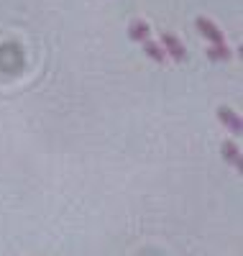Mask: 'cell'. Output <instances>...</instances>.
Instances as JSON below:
<instances>
[{
  "label": "cell",
  "instance_id": "7",
  "mask_svg": "<svg viewBox=\"0 0 243 256\" xmlns=\"http://www.w3.org/2000/svg\"><path fill=\"white\" fill-rule=\"evenodd\" d=\"M208 56H210V59H223V62H226V59H230V49H228L226 44L210 46V49H208Z\"/></svg>",
  "mask_w": 243,
  "mask_h": 256
},
{
  "label": "cell",
  "instance_id": "3",
  "mask_svg": "<svg viewBox=\"0 0 243 256\" xmlns=\"http://www.w3.org/2000/svg\"><path fill=\"white\" fill-rule=\"evenodd\" d=\"M218 118L223 120L230 131H236V134H240V128H243V123H240V118H238V113L236 110H230V108H220L218 110Z\"/></svg>",
  "mask_w": 243,
  "mask_h": 256
},
{
  "label": "cell",
  "instance_id": "6",
  "mask_svg": "<svg viewBox=\"0 0 243 256\" xmlns=\"http://www.w3.org/2000/svg\"><path fill=\"white\" fill-rule=\"evenodd\" d=\"M144 52L154 59V62H164L166 59V54H164V49H162V44H156V41H144Z\"/></svg>",
  "mask_w": 243,
  "mask_h": 256
},
{
  "label": "cell",
  "instance_id": "5",
  "mask_svg": "<svg viewBox=\"0 0 243 256\" xmlns=\"http://www.w3.org/2000/svg\"><path fill=\"white\" fill-rule=\"evenodd\" d=\"M223 156H226L230 164H236V169H240V148H238L233 141H226V144H223Z\"/></svg>",
  "mask_w": 243,
  "mask_h": 256
},
{
  "label": "cell",
  "instance_id": "1",
  "mask_svg": "<svg viewBox=\"0 0 243 256\" xmlns=\"http://www.w3.org/2000/svg\"><path fill=\"white\" fill-rule=\"evenodd\" d=\"M162 44H164V54H169L176 62H184L187 59V49L182 46V41L172 36V34H162Z\"/></svg>",
  "mask_w": 243,
  "mask_h": 256
},
{
  "label": "cell",
  "instance_id": "4",
  "mask_svg": "<svg viewBox=\"0 0 243 256\" xmlns=\"http://www.w3.org/2000/svg\"><path fill=\"white\" fill-rule=\"evenodd\" d=\"M128 36L134 41H141V44H144V41H148V36H151V28H148V24H144V20H134Z\"/></svg>",
  "mask_w": 243,
  "mask_h": 256
},
{
  "label": "cell",
  "instance_id": "2",
  "mask_svg": "<svg viewBox=\"0 0 243 256\" xmlns=\"http://www.w3.org/2000/svg\"><path fill=\"white\" fill-rule=\"evenodd\" d=\"M194 24H197V28H200V34H202L205 38H210V41H212V46L226 44V41H223V31H220L210 18H202V16H200V18L194 20Z\"/></svg>",
  "mask_w": 243,
  "mask_h": 256
}]
</instances>
